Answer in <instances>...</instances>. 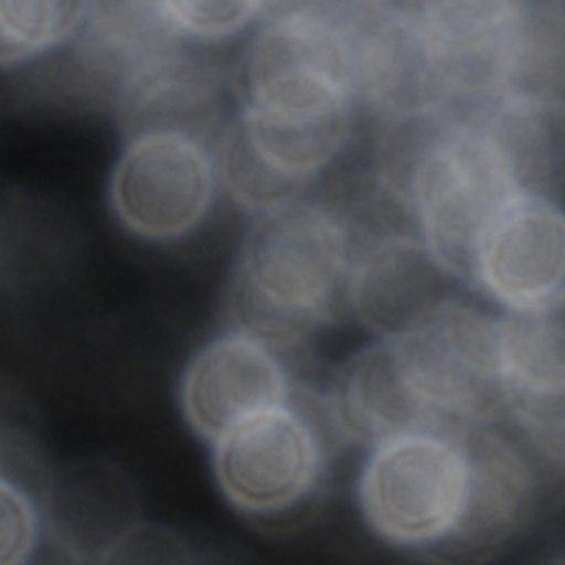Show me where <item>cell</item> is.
Returning a JSON list of instances; mask_svg holds the SVG:
<instances>
[{
	"mask_svg": "<svg viewBox=\"0 0 565 565\" xmlns=\"http://www.w3.org/2000/svg\"><path fill=\"white\" fill-rule=\"evenodd\" d=\"M497 313L503 419L561 477L565 430L563 311Z\"/></svg>",
	"mask_w": 565,
	"mask_h": 565,
	"instance_id": "obj_14",
	"label": "cell"
},
{
	"mask_svg": "<svg viewBox=\"0 0 565 565\" xmlns=\"http://www.w3.org/2000/svg\"><path fill=\"white\" fill-rule=\"evenodd\" d=\"M468 490L459 525L439 561L486 563L516 547L534 527L556 477L503 417L461 430Z\"/></svg>",
	"mask_w": 565,
	"mask_h": 565,
	"instance_id": "obj_7",
	"label": "cell"
},
{
	"mask_svg": "<svg viewBox=\"0 0 565 565\" xmlns=\"http://www.w3.org/2000/svg\"><path fill=\"white\" fill-rule=\"evenodd\" d=\"M393 340L411 386L441 428L503 417L497 311L452 294Z\"/></svg>",
	"mask_w": 565,
	"mask_h": 565,
	"instance_id": "obj_5",
	"label": "cell"
},
{
	"mask_svg": "<svg viewBox=\"0 0 565 565\" xmlns=\"http://www.w3.org/2000/svg\"><path fill=\"white\" fill-rule=\"evenodd\" d=\"M468 490L461 430L402 433L366 448L355 477V505L386 547L439 561L452 539Z\"/></svg>",
	"mask_w": 565,
	"mask_h": 565,
	"instance_id": "obj_4",
	"label": "cell"
},
{
	"mask_svg": "<svg viewBox=\"0 0 565 565\" xmlns=\"http://www.w3.org/2000/svg\"><path fill=\"white\" fill-rule=\"evenodd\" d=\"M338 444L318 393L298 388L210 444L212 479L236 514L278 525L318 501Z\"/></svg>",
	"mask_w": 565,
	"mask_h": 565,
	"instance_id": "obj_3",
	"label": "cell"
},
{
	"mask_svg": "<svg viewBox=\"0 0 565 565\" xmlns=\"http://www.w3.org/2000/svg\"><path fill=\"white\" fill-rule=\"evenodd\" d=\"M459 285L411 225L358 230L344 313L371 338H397Z\"/></svg>",
	"mask_w": 565,
	"mask_h": 565,
	"instance_id": "obj_12",
	"label": "cell"
},
{
	"mask_svg": "<svg viewBox=\"0 0 565 565\" xmlns=\"http://www.w3.org/2000/svg\"><path fill=\"white\" fill-rule=\"evenodd\" d=\"M318 399L335 437L362 448L402 433L441 428L411 386L393 338H371L342 358Z\"/></svg>",
	"mask_w": 565,
	"mask_h": 565,
	"instance_id": "obj_15",
	"label": "cell"
},
{
	"mask_svg": "<svg viewBox=\"0 0 565 565\" xmlns=\"http://www.w3.org/2000/svg\"><path fill=\"white\" fill-rule=\"evenodd\" d=\"M177 35L194 46H216L247 35L267 13L263 0H161Z\"/></svg>",
	"mask_w": 565,
	"mask_h": 565,
	"instance_id": "obj_19",
	"label": "cell"
},
{
	"mask_svg": "<svg viewBox=\"0 0 565 565\" xmlns=\"http://www.w3.org/2000/svg\"><path fill=\"white\" fill-rule=\"evenodd\" d=\"M358 110L375 124L413 119L452 104L408 2H344Z\"/></svg>",
	"mask_w": 565,
	"mask_h": 565,
	"instance_id": "obj_11",
	"label": "cell"
},
{
	"mask_svg": "<svg viewBox=\"0 0 565 565\" xmlns=\"http://www.w3.org/2000/svg\"><path fill=\"white\" fill-rule=\"evenodd\" d=\"M46 543L77 563H110L141 519L139 492L110 459H75L53 470L42 492Z\"/></svg>",
	"mask_w": 565,
	"mask_h": 565,
	"instance_id": "obj_16",
	"label": "cell"
},
{
	"mask_svg": "<svg viewBox=\"0 0 565 565\" xmlns=\"http://www.w3.org/2000/svg\"><path fill=\"white\" fill-rule=\"evenodd\" d=\"M230 99V66L183 42L135 71L108 108L121 141L174 132L212 146L234 113Z\"/></svg>",
	"mask_w": 565,
	"mask_h": 565,
	"instance_id": "obj_13",
	"label": "cell"
},
{
	"mask_svg": "<svg viewBox=\"0 0 565 565\" xmlns=\"http://www.w3.org/2000/svg\"><path fill=\"white\" fill-rule=\"evenodd\" d=\"M296 393L285 351L225 324L185 360L177 404L192 435L210 446L241 422L289 402Z\"/></svg>",
	"mask_w": 565,
	"mask_h": 565,
	"instance_id": "obj_10",
	"label": "cell"
},
{
	"mask_svg": "<svg viewBox=\"0 0 565 565\" xmlns=\"http://www.w3.org/2000/svg\"><path fill=\"white\" fill-rule=\"evenodd\" d=\"M408 9L452 104L479 106L516 93L532 0H424Z\"/></svg>",
	"mask_w": 565,
	"mask_h": 565,
	"instance_id": "obj_8",
	"label": "cell"
},
{
	"mask_svg": "<svg viewBox=\"0 0 565 565\" xmlns=\"http://www.w3.org/2000/svg\"><path fill=\"white\" fill-rule=\"evenodd\" d=\"M183 44L161 0L88 2L86 20L68 51L73 79L110 106L119 86L143 64Z\"/></svg>",
	"mask_w": 565,
	"mask_h": 565,
	"instance_id": "obj_17",
	"label": "cell"
},
{
	"mask_svg": "<svg viewBox=\"0 0 565 565\" xmlns=\"http://www.w3.org/2000/svg\"><path fill=\"white\" fill-rule=\"evenodd\" d=\"M234 119L294 190L309 188L353 137L351 42L342 2H271L230 64Z\"/></svg>",
	"mask_w": 565,
	"mask_h": 565,
	"instance_id": "obj_1",
	"label": "cell"
},
{
	"mask_svg": "<svg viewBox=\"0 0 565 565\" xmlns=\"http://www.w3.org/2000/svg\"><path fill=\"white\" fill-rule=\"evenodd\" d=\"M358 245L347 203L305 194L249 218L225 296V324L276 349H300L344 313Z\"/></svg>",
	"mask_w": 565,
	"mask_h": 565,
	"instance_id": "obj_2",
	"label": "cell"
},
{
	"mask_svg": "<svg viewBox=\"0 0 565 565\" xmlns=\"http://www.w3.org/2000/svg\"><path fill=\"white\" fill-rule=\"evenodd\" d=\"M79 0H0V64L20 68L64 51L86 20Z\"/></svg>",
	"mask_w": 565,
	"mask_h": 565,
	"instance_id": "obj_18",
	"label": "cell"
},
{
	"mask_svg": "<svg viewBox=\"0 0 565 565\" xmlns=\"http://www.w3.org/2000/svg\"><path fill=\"white\" fill-rule=\"evenodd\" d=\"M46 543L42 494L0 475V563L26 565Z\"/></svg>",
	"mask_w": 565,
	"mask_h": 565,
	"instance_id": "obj_20",
	"label": "cell"
},
{
	"mask_svg": "<svg viewBox=\"0 0 565 565\" xmlns=\"http://www.w3.org/2000/svg\"><path fill=\"white\" fill-rule=\"evenodd\" d=\"M218 196L212 146L174 132L126 139L106 183L108 207L119 227L157 245L194 234Z\"/></svg>",
	"mask_w": 565,
	"mask_h": 565,
	"instance_id": "obj_6",
	"label": "cell"
},
{
	"mask_svg": "<svg viewBox=\"0 0 565 565\" xmlns=\"http://www.w3.org/2000/svg\"><path fill=\"white\" fill-rule=\"evenodd\" d=\"M494 311L541 313L565 305V216L561 199L521 190L483 230L468 269Z\"/></svg>",
	"mask_w": 565,
	"mask_h": 565,
	"instance_id": "obj_9",
	"label": "cell"
}]
</instances>
